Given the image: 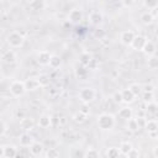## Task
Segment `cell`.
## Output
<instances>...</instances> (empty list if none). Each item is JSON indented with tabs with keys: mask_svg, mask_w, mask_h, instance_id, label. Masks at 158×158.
I'll return each mask as SVG.
<instances>
[{
	"mask_svg": "<svg viewBox=\"0 0 158 158\" xmlns=\"http://www.w3.org/2000/svg\"><path fill=\"white\" fill-rule=\"evenodd\" d=\"M98 126L101 130H111L115 126V117L110 114H101L98 117Z\"/></svg>",
	"mask_w": 158,
	"mask_h": 158,
	"instance_id": "6da1fadb",
	"label": "cell"
},
{
	"mask_svg": "<svg viewBox=\"0 0 158 158\" xmlns=\"http://www.w3.org/2000/svg\"><path fill=\"white\" fill-rule=\"evenodd\" d=\"M23 41H25V38H23V36H22L19 31H12V32H10L9 36H7V43H9L10 47H12V48H19V47H21V46L23 44Z\"/></svg>",
	"mask_w": 158,
	"mask_h": 158,
	"instance_id": "7a4b0ae2",
	"label": "cell"
},
{
	"mask_svg": "<svg viewBox=\"0 0 158 158\" xmlns=\"http://www.w3.org/2000/svg\"><path fill=\"white\" fill-rule=\"evenodd\" d=\"M95 95H96V91L94 90V88H90V86L83 88V89H80V91H79V99H80V101L84 102V104L91 102V101L95 99Z\"/></svg>",
	"mask_w": 158,
	"mask_h": 158,
	"instance_id": "3957f363",
	"label": "cell"
},
{
	"mask_svg": "<svg viewBox=\"0 0 158 158\" xmlns=\"http://www.w3.org/2000/svg\"><path fill=\"white\" fill-rule=\"evenodd\" d=\"M10 93L12 94V96L15 98H19L21 95L25 94L26 91V86H25V83L23 81H20V80H14L11 84H10Z\"/></svg>",
	"mask_w": 158,
	"mask_h": 158,
	"instance_id": "277c9868",
	"label": "cell"
},
{
	"mask_svg": "<svg viewBox=\"0 0 158 158\" xmlns=\"http://www.w3.org/2000/svg\"><path fill=\"white\" fill-rule=\"evenodd\" d=\"M135 37H136V35L131 30H126V31H122L120 33V41L125 46H131L132 42H133V40H135Z\"/></svg>",
	"mask_w": 158,
	"mask_h": 158,
	"instance_id": "5b68a950",
	"label": "cell"
},
{
	"mask_svg": "<svg viewBox=\"0 0 158 158\" xmlns=\"http://www.w3.org/2000/svg\"><path fill=\"white\" fill-rule=\"evenodd\" d=\"M19 143L21 147H31L35 143V141H33V137L28 132H23L19 137Z\"/></svg>",
	"mask_w": 158,
	"mask_h": 158,
	"instance_id": "8992f818",
	"label": "cell"
},
{
	"mask_svg": "<svg viewBox=\"0 0 158 158\" xmlns=\"http://www.w3.org/2000/svg\"><path fill=\"white\" fill-rule=\"evenodd\" d=\"M1 156L4 158H15L17 156V149L14 146H2L1 147Z\"/></svg>",
	"mask_w": 158,
	"mask_h": 158,
	"instance_id": "52a82bcc",
	"label": "cell"
},
{
	"mask_svg": "<svg viewBox=\"0 0 158 158\" xmlns=\"http://www.w3.org/2000/svg\"><path fill=\"white\" fill-rule=\"evenodd\" d=\"M81 19H83V12H81V10H79V9H73V10H70L69 14H68V20H69L70 22H73V23L80 22Z\"/></svg>",
	"mask_w": 158,
	"mask_h": 158,
	"instance_id": "ba28073f",
	"label": "cell"
},
{
	"mask_svg": "<svg viewBox=\"0 0 158 158\" xmlns=\"http://www.w3.org/2000/svg\"><path fill=\"white\" fill-rule=\"evenodd\" d=\"M146 42H147L146 37H144V36L138 35V36H136V37H135V40H133V42H132L131 47H132L133 49H136V51H142V49H143V47H144V44H146Z\"/></svg>",
	"mask_w": 158,
	"mask_h": 158,
	"instance_id": "9c48e42d",
	"label": "cell"
},
{
	"mask_svg": "<svg viewBox=\"0 0 158 158\" xmlns=\"http://www.w3.org/2000/svg\"><path fill=\"white\" fill-rule=\"evenodd\" d=\"M51 57H52V54H51L49 52H47V51H41V52H38V54H37V62H38V64H41V65H48V64H49V60H51Z\"/></svg>",
	"mask_w": 158,
	"mask_h": 158,
	"instance_id": "30bf717a",
	"label": "cell"
},
{
	"mask_svg": "<svg viewBox=\"0 0 158 158\" xmlns=\"http://www.w3.org/2000/svg\"><path fill=\"white\" fill-rule=\"evenodd\" d=\"M144 128L152 137L158 136L157 135V132H158V122H157V120H147V125H146Z\"/></svg>",
	"mask_w": 158,
	"mask_h": 158,
	"instance_id": "8fae6325",
	"label": "cell"
},
{
	"mask_svg": "<svg viewBox=\"0 0 158 158\" xmlns=\"http://www.w3.org/2000/svg\"><path fill=\"white\" fill-rule=\"evenodd\" d=\"M23 83H25L26 90H36L41 86L40 81H38V78H27Z\"/></svg>",
	"mask_w": 158,
	"mask_h": 158,
	"instance_id": "7c38bea8",
	"label": "cell"
},
{
	"mask_svg": "<svg viewBox=\"0 0 158 158\" xmlns=\"http://www.w3.org/2000/svg\"><path fill=\"white\" fill-rule=\"evenodd\" d=\"M38 126L41 128H48L52 126V116H48V115H42L40 118H38Z\"/></svg>",
	"mask_w": 158,
	"mask_h": 158,
	"instance_id": "4fadbf2b",
	"label": "cell"
},
{
	"mask_svg": "<svg viewBox=\"0 0 158 158\" xmlns=\"http://www.w3.org/2000/svg\"><path fill=\"white\" fill-rule=\"evenodd\" d=\"M43 144L42 143H40V142H35L31 147H30V153L33 156V157H38V156H41V153L43 152Z\"/></svg>",
	"mask_w": 158,
	"mask_h": 158,
	"instance_id": "5bb4252c",
	"label": "cell"
},
{
	"mask_svg": "<svg viewBox=\"0 0 158 158\" xmlns=\"http://www.w3.org/2000/svg\"><path fill=\"white\" fill-rule=\"evenodd\" d=\"M1 58H2V60H4L5 63L11 64V63H14V62L16 60V53H15L12 49H9V51L4 52V54H2Z\"/></svg>",
	"mask_w": 158,
	"mask_h": 158,
	"instance_id": "9a60e30c",
	"label": "cell"
},
{
	"mask_svg": "<svg viewBox=\"0 0 158 158\" xmlns=\"http://www.w3.org/2000/svg\"><path fill=\"white\" fill-rule=\"evenodd\" d=\"M89 20H90L91 23H94V25H99V23L102 21V14H101L100 11L94 10V11L90 12V15H89Z\"/></svg>",
	"mask_w": 158,
	"mask_h": 158,
	"instance_id": "2e32d148",
	"label": "cell"
},
{
	"mask_svg": "<svg viewBox=\"0 0 158 158\" xmlns=\"http://www.w3.org/2000/svg\"><path fill=\"white\" fill-rule=\"evenodd\" d=\"M142 51H143V53L147 54L148 57L154 56V52H156V44H154L152 41H148V40H147V42H146V44H144V47H143Z\"/></svg>",
	"mask_w": 158,
	"mask_h": 158,
	"instance_id": "e0dca14e",
	"label": "cell"
},
{
	"mask_svg": "<svg viewBox=\"0 0 158 158\" xmlns=\"http://www.w3.org/2000/svg\"><path fill=\"white\" fill-rule=\"evenodd\" d=\"M122 91V101L123 102H126V104H130V102H132L133 100H135V98H136V95L127 88V89H123V90H121Z\"/></svg>",
	"mask_w": 158,
	"mask_h": 158,
	"instance_id": "ac0fdd59",
	"label": "cell"
},
{
	"mask_svg": "<svg viewBox=\"0 0 158 158\" xmlns=\"http://www.w3.org/2000/svg\"><path fill=\"white\" fill-rule=\"evenodd\" d=\"M33 120L31 117H25L22 120H20V126L21 128H23L25 131H31L33 128Z\"/></svg>",
	"mask_w": 158,
	"mask_h": 158,
	"instance_id": "d6986e66",
	"label": "cell"
},
{
	"mask_svg": "<svg viewBox=\"0 0 158 158\" xmlns=\"http://www.w3.org/2000/svg\"><path fill=\"white\" fill-rule=\"evenodd\" d=\"M118 116H120L121 118H123V120H130V118H132V116H133V111H132V109H130V107L126 106V107L120 109Z\"/></svg>",
	"mask_w": 158,
	"mask_h": 158,
	"instance_id": "ffe728a7",
	"label": "cell"
},
{
	"mask_svg": "<svg viewBox=\"0 0 158 158\" xmlns=\"http://www.w3.org/2000/svg\"><path fill=\"white\" fill-rule=\"evenodd\" d=\"M132 144L130 143V142H127V141H125V142H121L120 143V147H118V149H120V153L121 154H123V156H127L131 151H132Z\"/></svg>",
	"mask_w": 158,
	"mask_h": 158,
	"instance_id": "44dd1931",
	"label": "cell"
},
{
	"mask_svg": "<svg viewBox=\"0 0 158 158\" xmlns=\"http://www.w3.org/2000/svg\"><path fill=\"white\" fill-rule=\"evenodd\" d=\"M153 20H154V16H153V14L152 12H149V11H146V12H143L142 15H141V21H142V23L143 25H151L152 22H153Z\"/></svg>",
	"mask_w": 158,
	"mask_h": 158,
	"instance_id": "7402d4cb",
	"label": "cell"
},
{
	"mask_svg": "<svg viewBox=\"0 0 158 158\" xmlns=\"http://www.w3.org/2000/svg\"><path fill=\"white\" fill-rule=\"evenodd\" d=\"M147 67L151 70H156L158 69V56H151L147 59Z\"/></svg>",
	"mask_w": 158,
	"mask_h": 158,
	"instance_id": "603a6c76",
	"label": "cell"
},
{
	"mask_svg": "<svg viewBox=\"0 0 158 158\" xmlns=\"http://www.w3.org/2000/svg\"><path fill=\"white\" fill-rule=\"evenodd\" d=\"M60 64H62V59H60V57L59 56H57V54H52V57H51V60H49V67L51 68H53V69H57V68H59L60 67Z\"/></svg>",
	"mask_w": 158,
	"mask_h": 158,
	"instance_id": "cb8c5ba5",
	"label": "cell"
},
{
	"mask_svg": "<svg viewBox=\"0 0 158 158\" xmlns=\"http://www.w3.org/2000/svg\"><path fill=\"white\" fill-rule=\"evenodd\" d=\"M91 59H93V58H91V54H90V53H88V52L81 53V54H80V57H79V62H80V64H81L83 67L89 65V63H90V60H91Z\"/></svg>",
	"mask_w": 158,
	"mask_h": 158,
	"instance_id": "d4e9b609",
	"label": "cell"
},
{
	"mask_svg": "<svg viewBox=\"0 0 158 158\" xmlns=\"http://www.w3.org/2000/svg\"><path fill=\"white\" fill-rule=\"evenodd\" d=\"M127 130H130V131H132V132H136V131L139 130L137 118H133V117H132V118L127 120Z\"/></svg>",
	"mask_w": 158,
	"mask_h": 158,
	"instance_id": "484cf974",
	"label": "cell"
},
{
	"mask_svg": "<svg viewBox=\"0 0 158 158\" xmlns=\"http://www.w3.org/2000/svg\"><path fill=\"white\" fill-rule=\"evenodd\" d=\"M120 154H121V153H120V149L116 148V147H110V148L107 149V152H106L107 158H118Z\"/></svg>",
	"mask_w": 158,
	"mask_h": 158,
	"instance_id": "4316f807",
	"label": "cell"
},
{
	"mask_svg": "<svg viewBox=\"0 0 158 158\" xmlns=\"http://www.w3.org/2000/svg\"><path fill=\"white\" fill-rule=\"evenodd\" d=\"M28 6L32 9V10H42L44 7V2L41 1V0H33V1H30Z\"/></svg>",
	"mask_w": 158,
	"mask_h": 158,
	"instance_id": "83f0119b",
	"label": "cell"
},
{
	"mask_svg": "<svg viewBox=\"0 0 158 158\" xmlns=\"http://www.w3.org/2000/svg\"><path fill=\"white\" fill-rule=\"evenodd\" d=\"M84 158H100V154L96 149L94 148H89L85 151V154H84Z\"/></svg>",
	"mask_w": 158,
	"mask_h": 158,
	"instance_id": "f1b7e54d",
	"label": "cell"
},
{
	"mask_svg": "<svg viewBox=\"0 0 158 158\" xmlns=\"http://www.w3.org/2000/svg\"><path fill=\"white\" fill-rule=\"evenodd\" d=\"M143 5L148 10H156V9H158V0H146V1H143Z\"/></svg>",
	"mask_w": 158,
	"mask_h": 158,
	"instance_id": "f546056e",
	"label": "cell"
},
{
	"mask_svg": "<svg viewBox=\"0 0 158 158\" xmlns=\"http://www.w3.org/2000/svg\"><path fill=\"white\" fill-rule=\"evenodd\" d=\"M85 120H86V115H84V114L80 112V111L73 115V121L77 122V123H83Z\"/></svg>",
	"mask_w": 158,
	"mask_h": 158,
	"instance_id": "4dcf8cb0",
	"label": "cell"
},
{
	"mask_svg": "<svg viewBox=\"0 0 158 158\" xmlns=\"http://www.w3.org/2000/svg\"><path fill=\"white\" fill-rule=\"evenodd\" d=\"M59 157V151L57 148H48L46 152V158H58Z\"/></svg>",
	"mask_w": 158,
	"mask_h": 158,
	"instance_id": "1f68e13d",
	"label": "cell"
},
{
	"mask_svg": "<svg viewBox=\"0 0 158 158\" xmlns=\"http://www.w3.org/2000/svg\"><path fill=\"white\" fill-rule=\"evenodd\" d=\"M128 89L137 96V95H139V93L142 91V86L139 85V84H137V83H133V84H131L130 86H128Z\"/></svg>",
	"mask_w": 158,
	"mask_h": 158,
	"instance_id": "d6a6232c",
	"label": "cell"
},
{
	"mask_svg": "<svg viewBox=\"0 0 158 158\" xmlns=\"http://www.w3.org/2000/svg\"><path fill=\"white\" fill-rule=\"evenodd\" d=\"M142 99H143V101H144V102H147V104H151V102H153V99H154V94H153V93H148V91H143Z\"/></svg>",
	"mask_w": 158,
	"mask_h": 158,
	"instance_id": "836d02e7",
	"label": "cell"
},
{
	"mask_svg": "<svg viewBox=\"0 0 158 158\" xmlns=\"http://www.w3.org/2000/svg\"><path fill=\"white\" fill-rule=\"evenodd\" d=\"M86 74H88V69H85V67H80V68L75 69V75L78 78H80V79L81 78H85Z\"/></svg>",
	"mask_w": 158,
	"mask_h": 158,
	"instance_id": "e575fe53",
	"label": "cell"
},
{
	"mask_svg": "<svg viewBox=\"0 0 158 158\" xmlns=\"http://www.w3.org/2000/svg\"><path fill=\"white\" fill-rule=\"evenodd\" d=\"M115 102H117V104H120V102H123L122 101V91L121 90H118V91H115L114 94H112V98H111Z\"/></svg>",
	"mask_w": 158,
	"mask_h": 158,
	"instance_id": "d590c367",
	"label": "cell"
},
{
	"mask_svg": "<svg viewBox=\"0 0 158 158\" xmlns=\"http://www.w3.org/2000/svg\"><path fill=\"white\" fill-rule=\"evenodd\" d=\"M38 81H40L41 86H46V85L49 83V77L46 75V74H41V75L38 77Z\"/></svg>",
	"mask_w": 158,
	"mask_h": 158,
	"instance_id": "8d00e7d4",
	"label": "cell"
},
{
	"mask_svg": "<svg viewBox=\"0 0 158 158\" xmlns=\"http://www.w3.org/2000/svg\"><path fill=\"white\" fill-rule=\"evenodd\" d=\"M136 118H137V122H138V127L144 128L146 125H147V118L146 117H136Z\"/></svg>",
	"mask_w": 158,
	"mask_h": 158,
	"instance_id": "74e56055",
	"label": "cell"
},
{
	"mask_svg": "<svg viewBox=\"0 0 158 158\" xmlns=\"http://www.w3.org/2000/svg\"><path fill=\"white\" fill-rule=\"evenodd\" d=\"M127 158H139V152L136 148H132V151L126 156Z\"/></svg>",
	"mask_w": 158,
	"mask_h": 158,
	"instance_id": "f35d334b",
	"label": "cell"
},
{
	"mask_svg": "<svg viewBox=\"0 0 158 158\" xmlns=\"http://www.w3.org/2000/svg\"><path fill=\"white\" fill-rule=\"evenodd\" d=\"M142 90H143V91H148V93H153L154 85H153V84H146V85L142 88Z\"/></svg>",
	"mask_w": 158,
	"mask_h": 158,
	"instance_id": "ab89813d",
	"label": "cell"
},
{
	"mask_svg": "<svg viewBox=\"0 0 158 158\" xmlns=\"http://www.w3.org/2000/svg\"><path fill=\"white\" fill-rule=\"evenodd\" d=\"M16 116H17L19 118H21V120L26 117V116H25V111H22V110H17V111H16Z\"/></svg>",
	"mask_w": 158,
	"mask_h": 158,
	"instance_id": "60d3db41",
	"label": "cell"
},
{
	"mask_svg": "<svg viewBox=\"0 0 158 158\" xmlns=\"http://www.w3.org/2000/svg\"><path fill=\"white\" fill-rule=\"evenodd\" d=\"M7 131V123L5 121H2V130H1V136H4Z\"/></svg>",
	"mask_w": 158,
	"mask_h": 158,
	"instance_id": "b9f144b4",
	"label": "cell"
},
{
	"mask_svg": "<svg viewBox=\"0 0 158 158\" xmlns=\"http://www.w3.org/2000/svg\"><path fill=\"white\" fill-rule=\"evenodd\" d=\"M79 111H80V112H83V114H84V115H86V116L89 115V109H88L85 105H84V106H83V107H81Z\"/></svg>",
	"mask_w": 158,
	"mask_h": 158,
	"instance_id": "7bdbcfd3",
	"label": "cell"
},
{
	"mask_svg": "<svg viewBox=\"0 0 158 158\" xmlns=\"http://www.w3.org/2000/svg\"><path fill=\"white\" fill-rule=\"evenodd\" d=\"M88 67H89L90 69H95V67H96V62H95V59H91Z\"/></svg>",
	"mask_w": 158,
	"mask_h": 158,
	"instance_id": "ee69618b",
	"label": "cell"
},
{
	"mask_svg": "<svg viewBox=\"0 0 158 158\" xmlns=\"http://www.w3.org/2000/svg\"><path fill=\"white\" fill-rule=\"evenodd\" d=\"M153 156L157 158L158 157V146H156V147H153Z\"/></svg>",
	"mask_w": 158,
	"mask_h": 158,
	"instance_id": "f6af8a7d",
	"label": "cell"
},
{
	"mask_svg": "<svg viewBox=\"0 0 158 158\" xmlns=\"http://www.w3.org/2000/svg\"><path fill=\"white\" fill-rule=\"evenodd\" d=\"M125 6H131V5H133V1H123L122 2Z\"/></svg>",
	"mask_w": 158,
	"mask_h": 158,
	"instance_id": "bcb514c9",
	"label": "cell"
},
{
	"mask_svg": "<svg viewBox=\"0 0 158 158\" xmlns=\"http://www.w3.org/2000/svg\"><path fill=\"white\" fill-rule=\"evenodd\" d=\"M156 36H158V27L156 28Z\"/></svg>",
	"mask_w": 158,
	"mask_h": 158,
	"instance_id": "7dc6e473",
	"label": "cell"
},
{
	"mask_svg": "<svg viewBox=\"0 0 158 158\" xmlns=\"http://www.w3.org/2000/svg\"><path fill=\"white\" fill-rule=\"evenodd\" d=\"M156 19H157V21H158V10H157V14H156Z\"/></svg>",
	"mask_w": 158,
	"mask_h": 158,
	"instance_id": "c3c4849f",
	"label": "cell"
},
{
	"mask_svg": "<svg viewBox=\"0 0 158 158\" xmlns=\"http://www.w3.org/2000/svg\"><path fill=\"white\" fill-rule=\"evenodd\" d=\"M35 158H42V157H41V156H38V157H35Z\"/></svg>",
	"mask_w": 158,
	"mask_h": 158,
	"instance_id": "681fc988",
	"label": "cell"
},
{
	"mask_svg": "<svg viewBox=\"0 0 158 158\" xmlns=\"http://www.w3.org/2000/svg\"><path fill=\"white\" fill-rule=\"evenodd\" d=\"M157 139H158V136H157Z\"/></svg>",
	"mask_w": 158,
	"mask_h": 158,
	"instance_id": "f907efd6",
	"label": "cell"
},
{
	"mask_svg": "<svg viewBox=\"0 0 158 158\" xmlns=\"http://www.w3.org/2000/svg\"><path fill=\"white\" fill-rule=\"evenodd\" d=\"M157 158H158V157H157Z\"/></svg>",
	"mask_w": 158,
	"mask_h": 158,
	"instance_id": "816d5d0a",
	"label": "cell"
}]
</instances>
